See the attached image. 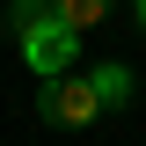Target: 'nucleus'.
I'll return each instance as SVG.
<instances>
[{"instance_id": "nucleus-1", "label": "nucleus", "mask_w": 146, "mask_h": 146, "mask_svg": "<svg viewBox=\"0 0 146 146\" xmlns=\"http://www.w3.org/2000/svg\"><path fill=\"white\" fill-rule=\"evenodd\" d=\"M15 36H22V66H29L36 80H51V73H66V66H73V51H80V29H66V22H58L51 7H44L36 22H22Z\"/></svg>"}, {"instance_id": "nucleus-2", "label": "nucleus", "mask_w": 146, "mask_h": 146, "mask_svg": "<svg viewBox=\"0 0 146 146\" xmlns=\"http://www.w3.org/2000/svg\"><path fill=\"white\" fill-rule=\"evenodd\" d=\"M95 88L88 80H73V73H51V80H44V102H36V117H44V124H58V131H80L95 117Z\"/></svg>"}, {"instance_id": "nucleus-3", "label": "nucleus", "mask_w": 146, "mask_h": 146, "mask_svg": "<svg viewBox=\"0 0 146 146\" xmlns=\"http://www.w3.org/2000/svg\"><path fill=\"white\" fill-rule=\"evenodd\" d=\"M88 88H95V102H102V110H124V102H131V66H95Z\"/></svg>"}, {"instance_id": "nucleus-4", "label": "nucleus", "mask_w": 146, "mask_h": 146, "mask_svg": "<svg viewBox=\"0 0 146 146\" xmlns=\"http://www.w3.org/2000/svg\"><path fill=\"white\" fill-rule=\"evenodd\" d=\"M66 29H95V22H110V0H44Z\"/></svg>"}, {"instance_id": "nucleus-5", "label": "nucleus", "mask_w": 146, "mask_h": 146, "mask_svg": "<svg viewBox=\"0 0 146 146\" xmlns=\"http://www.w3.org/2000/svg\"><path fill=\"white\" fill-rule=\"evenodd\" d=\"M36 15H44V0H15V7H7V22H15V29H22V22H36Z\"/></svg>"}, {"instance_id": "nucleus-6", "label": "nucleus", "mask_w": 146, "mask_h": 146, "mask_svg": "<svg viewBox=\"0 0 146 146\" xmlns=\"http://www.w3.org/2000/svg\"><path fill=\"white\" fill-rule=\"evenodd\" d=\"M139 29H146V0H139Z\"/></svg>"}]
</instances>
